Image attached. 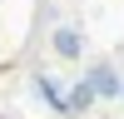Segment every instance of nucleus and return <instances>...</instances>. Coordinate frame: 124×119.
<instances>
[{
  "label": "nucleus",
  "instance_id": "3",
  "mask_svg": "<svg viewBox=\"0 0 124 119\" xmlns=\"http://www.w3.org/2000/svg\"><path fill=\"white\" fill-rule=\"evenodd\" d=\"M35 89H40V99H45L55 114H70V94H65V89H60L50 74H35Z\"/></svg>",
  "mask_w": 124,
  "mask_h": 119
},
{
  "label": "nucleus",
  "instance_id": "1",
  "mask_svg": "<svg viewBox=\"0 0 124 119\" xmlns=\"http://www.w3.org/2000/svg\"><path fill=\"white\" fill-rule=\"evenodd\" d=\"M85 84L94 89V99H119V84H124V79H119V74H114L109 65H89Z\"/></svg>",
  "mask_w": 124,
  "mask_h": 119
},
{
  "label": "nucleus",
  "instance_id": "2",
  "mask_svg": "<svg viewBox=\"0 0 124 119\" xmlns=\"http://www.w3.org/2000/svg\"><path fill=\"white\" fill-rule=\"evenodd\" d=\"M50 50H55L60 60H79V55H85V40H79V30H75V25H60V30H55V40H50Z\"/></svg>",
  "mask_w": 124,
  "mask_h": 119
},
{
  "label": "nucleus",
  "instance_id": "4",
  "mask_svg": "<svg viewBox=\"0 0 124 119\" xmlns=\"http://www.w3.org/2000/svg\"><path fill=\"white\" fill-rule=\"evenodd\" d=\"M89 104H94V89H89V84H85V79H79V84H75V89H70V114H85V109H89Z\"/></svg>",
  "mask_w": 124,
  "mask_h": 119
},
{
  "label": "nucleus",
  "instance_id": "5",
  "mask_svg": "<svg viewBox=\"0 0 124 119\" xmlns=\"http://www.w3.org/2000/svg\"><path fill=\"white\" fill-rule=\"evenodd\" d=\"M119 99H124V84H119Z\"/></svg>",
  "mask_w": 124,
  "mask_h": 119
}]
</instances>
